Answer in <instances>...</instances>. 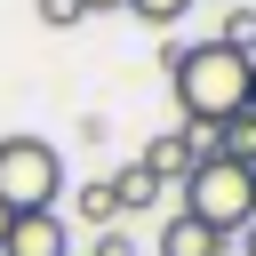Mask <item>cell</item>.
<instances>
[{
  "label": "cell",
  "mask_w": 256,
  "mask_h": 256,
  "mask_svg": "<svg viewBox=\"0 0 256 256\" xmlns=\"http://www.w3.org/2000/svg\"><path fill=\"white\" fill-rule=\"evenodd\" d=\"M248 80H256V56H240L224 40L168 48V96H176L184 128H216V120L248 112Z\"/></svg>",
  "instance_id": "obj_1"
},
{
  "label": "cell",
  "mask_w": 256,
  "mask_h": 256,
  "mask_svg": "<svg viewBox=\"0 0 256 256\" xmlns=\"http://www.w3.org/2000/svg\"><path fill=\"white\" fill-rule=\"evenodd\" d=\"M176 192H184V216H200V224L224 232V240L256 216V176H248L240 160H216V152H200V168H192Z\"/></svg>",
  "instance_id": "obj_2"
},
{
  "label": "cell",
  "mask_w": 256,
  "mask_h": 256,
  "mask_svg": "<svg viewBox=\"0 0 256 256\" xmlns=\"http://www.w3.org/2000/svg\"><path fill=\"white\" fill-rule=\"evenodd\" d=\"M64 200V152L48 136H0V208H56Z\"/></svg>",
  "instance_id": "obj_3"
},
{
  "label": "cell",
  "mask_w": 256,
  "mask_h": 256,
  "mask_svg": "<svg viewBox=\"0 0 256 256\" xmlns=\"http://www.w3.org/2000/svg\"><path fill=\"white\" fill-rule=\"evenodd\" d=\"M0 256H72V224H64V208H24V216H8Z\"/></svg>",
  "instance_id": "obj_4"
},
{
  "label": "cell",
  "mask_w": 256,
  "mask_h": 256,
  "mask_svg": "<svg viewBox=\"0 0 256 256\" xmlns=\"http://www.w3.org/2000/svg\"><path fill=\"white\" fill-rule=\"evenodd\" d=\"M136 168H152L160 184H184V176L200 168V128H160V136L136 152Z\"/></svg>",
  "instance_id": "obj_5"
},
{
  "label": "cell",
  "mask_w": 256,
  "mask_h": 256,
  "mask_svg": "<svg viewBox=\"0 0 256 256\" xmlns=\"http://www.w3.org/2000/svg\"><path fill=\"white\" fill-rule=\"evenodd\" d=\"M104 192H112V216H144V208H160V192H168V184H160L152 168H136V160H128V168H112V176H104Z\"/></svg>",
  "instance_id": "obj_6"
},
{
  "label": "cell",
  "mask_w": 256,
  "mask_h": 256,
  "mask_svg": "<svg viewBox=\"0 0 256 256\" xmlns=\"http://www.w3.org/2000/svg\"><path fill=\"white\" fill-rule=\"evenodd\" d=\"M160 256H232V240H224V232H208L200 216H184V208H176V216L160 224Z\"/></svg>",
  "instance_id": "obj_7"
},
{
  "label": "cell",
  "mask_w": 256,
  "mask_h": 256,
  "mask_svg": "<svg viewBox=\"0 0 256 256\" xmlns=\"http://www.w3.org/2000/svg\"><path fill=\"white\" fill-rule=\"evenodd\" d=\"M200 152H216V160H256V112H232V120H216V128H200Z\"/></svg>",
  "instance_id": "obj_8"
},
{
  "label": "cell",
  "mask_w": 256,
  "mask_h": 256,
  "mask_svg": "<svg viewBox=\"0 0 256 256\" xmlns=\"http://www.w3.org/2000/svg\"><path fill=\"white\" fill-rule=\"evenodd\" d=\"M224 48H240V56H256V8L240 0V8H224V32H216Z\"/></svg>",
  "instance_id": "obj_9"
},
{
  "label": "cell",
  "mask_w": 256,
  "mask_h": 256,
  "mask_svg": "<svg viewBox=\"0 0 256 256\" xmlns=\"http://www.w3.org/2000/svg\"><path fill=\"white\" fill-rule=\"evenodd\" d=\"M184 8H192V0H128V16H144L152 32H168V24H184Z\"/></svg>",
  "instance_id": "obj_10"
},
{
  "label": "cell",
  "mask_w": 256,
  "mask_h": 256,
  "mask_svg": "<svg viewBox=\"0 0 256 256\" xmlns=\"http://www.w3.org/2000/svg\"><path fill=\"white\" fill-rule=\"evenodd\" d=\"M80 216H88L96 232H104V224H120V216H112V192H104V176H96V184H80Z\"/></svg>",
  "instance_id": "obj_11"
},
{
  "label": "cell",
  "mask_w": 256,
  "mask_h": 256,
  "mask_svg": "<svg viewBox=\"0 0 256 256\" xmlns=\"http://www.w3.org/2000/svg\"><path fill=\"white\" fill-rule=\"evenodd\" d=\"M32 8H40V24H48V32H72V24L88 16L80 0H32Z\"/></svg>",
  "instance_id": "obj_12"
},
{
  "label": "cell",
  "mask_w": 256,
  "mask_h": 256,
  "mask_svg": "<svg viewBox=\"0 0 256 256\" xmlns=\"http://www.w3.org/2000/svg\"><path fill=\"white\" fill-rule=\"evenodd\" d=\"M88 256H136V240H128V232H120V224H104V232H96V240H88Z\"/></svg>",
  "instance_id": "obj_13"
},
{
  "label": "cell",
  "mask_w": 256,
  "mask_h": 256,
  "mask_svg": "<svg viewBox=\"0 0 256 256\" xmlns=\"http://www.w3.org/2000/svg\"><path fill=\"white\" fill-rule=\"evenodd\" d=\"M232 240H240V256H256V216H248V224H240Z\"/></svg>",
  "instance_id": "obj_14"
},
{
  "label": "cell",
  "mask_w": 256,
  "mask_h": 256,
  "mask_svg": "<svg viewBox=\"0 0 256 256\" xmlns=\"http://www.w3.org/2000/svg\"><path fill=\"white\" fill-rule=\"evenodd\" d=\"M80 8H88V16H104V8H128V0H80Z\"/></svg>",
  "instance_id": "obj_15"
},
{
  "label": "cell",
  "mask_w": 256,
  "mask_h": 256,
  "mask_svg": "<svg viewBox=\"0 0 256 256\" xmlns=\"http://www.w3.org/2000/svg\"><path fill=\"white\" fill-rule=\"evenodd\" d=\"M0 240H8V208H0Z\"/></svg>",
  "instance_id": "obj_16"
},
{
  "label": "cell",
  "mask_w": 256,
  "mask_h": 256,
  "mask_svg": "<svg viewBox=\"0 0 256 256\" xmlns=\"http://www.w3.org/2000/svg\"><path fill=\"white\" fill-rule=\"evenodd\" d=\"M248 112H256V80H248Z\"/></svg>",
  "instance_id": "obj_17"
},
{
  "label": "cell",
  "mask_w": 256,
  "mask_h": 256,
  "mask_svg": "<svg viewBox=\"0 0 256 256\" xmlns=\"http://www.w3.org/2000/svg\"><path fill=\"white\" fill-rule=\"evenodd\" d=\"M248 176H256V160H248Z\"/></svg>",
  "instance_id": "obj_18"
}]
</instances>
